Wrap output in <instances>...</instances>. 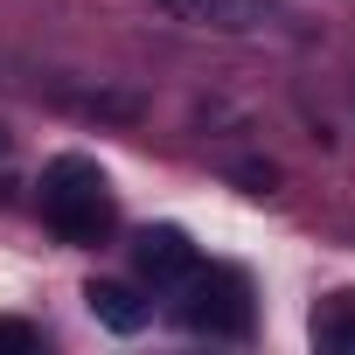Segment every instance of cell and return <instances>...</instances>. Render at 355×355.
<instances>
[{
    "instance_id": "6da1fadb",
    "label": "cell",
    "mask_w": 355,
    "mask_h": 355,
    "mask_svg": "<svg viewBox=\"0 0 355 355\" xmlns=\"http://www.w3.org/2000/svg\"><path fill=\"white\" fill-rule=\"evenodd\" d=\"M42 223L63 237V244H98V237H112V223H119V209H112V189H105V174H98V160H56L49 174H42Z\"/></svg>"
},
{
    "instance_id": "7a4b0ae2",
    "label": "cell",
    "mask_w": 355,
    "mask_h": 355,
    "mask_svg": "<svg viewBox=\"0 0 355 355\" xmlns=\"http://www.w3.org/2000/svg\"><path fill=\"white\" fill-rule=\"evenodd\" d=\"M182 320L196 327V334H209V341H237V334H251V286H244V272H230V265H196L182 286Z\"/></svg>"
},
{
    "instance_id": "3957f363",
    "label": "cell",
    "mask_w": 355,
    "mask_h": 355,
    "mask_svg": "<svg viewBox=\"0 0 355 355\" xmlns=\"http://www.w3.org/2000/svg\"><path fill=\"white\" fill-rule=\"evenodd\" d=\"M167 21H189L209 35H279L286 28V0H153Z\"/></svg>"
},
{
    "instance_id": "277c9868",
    "label": "cell",
    "mask_w": 355,
    "mask_h": 355,
    "mask_svg": "<svg viewBox=\"0 0 355 355\" xmlns=\"http://www.w3.org/2000/svg\"><path fill=\"white\" fill-rule=\"evenodd\" d=\"M132 265H139V279H146V286H182V279H189L202 258H196L189 230L160 223V230H139V244H132Z\"/></svg>"
},
{
    "instance_id": "5b68a950",
    "label": "cell",
    "mask_w": 355,
    "mask_h": 355,
    "mask_svg": "<svg viewBox=\"0 0 355 355\" xmlns=\"http://www.w3.org/2000/svg\"><path fill=\"white\" fill-rule=\"evenodd\" d=\"M84 300H91V313H98L112 334H139V327H146V300H139L132 286H105V279H98Z\"/></svg>"
},
{
    "instance_id": "8992f818",
    "label": "cell",
    "mask_w": 355,
    "mask_h": 355,
    "mask_svg": "<svg viewBox=\"0 0 355 355\" xmlns=\"http://www.w3.org/2000/svg\"><path fill=\"white\" fill-rule=\"evenodd\" d=\"M313 341H320V348L355 355V293H334V300L313 313Z\"/></svg>"
},
{
    "instance_id": "52a82bcc",
    "label": "cell",
    "mask_w": 355,
    "mask_h": 355,
    "mask_svg": "<svg viewBox=\"0 0 355 355\" xmlns=\"http://www.w3.org/2000/svg\"><path fill=\"white\" fill-rule=\"evenodd\" d=\"M0 146H8V139H0Z\"/></svg>"
}]
</instances>
